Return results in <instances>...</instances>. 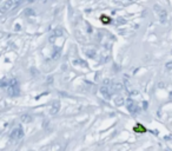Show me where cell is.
<instances>
[{
    "instance_id": "4",
    "label": "cell",
    "mask_w": 172,
    "mask_h": 151,
    "mask_svg": "<svg viewBox=\"0 0 172 151\" xmlns=\"http://www.w3.org/2000/svg\"><path fill=\"white\" fill-rule=\"evenodd\" d=\"M127 109H129V111L131 112V113H137L138 112V106H137V104L132 102V100H129L127 102Z\"/></svg>"
},
{
    "instance_id": "6",
    "label": "cell",
    "mask_w": 172,
    "mask_h": 151,
    "mask_svg": "<svg viewBox=\"0 0 172 151\" xmlns=\"http://www.w3.org/2000/svg\"><path fill=\"white\" fill-rule=\"evenodd\" d=\"M134 131L136 132H139V133H143V132H146V129H145L143 125H140V124H137L136 126H134Z\"/></svg>"
},
{
    "instance_id": "10",
    "label": "cell",
    "mask_w": 172,
    "mask_h": 151,
    "mask_svg": "<svg viewBox=\"0 0 172 151\" xmlns=\"http://www.w3.org/2000/svg\"><path fill=\"white\" fill-rule=\"evenodd\" d=\"M166 69H169V70H172V62H170V63H168V64H166Z\"/></svg>"
},
{
    "instance_id": "1",
    "label": "cell",
    "mask_w": 172,
    "mask_h": 151,
    "mask_svg": "<svg viewBox=\"0 0 172 151\" xmlns=\"http://www.w3.org/2000/svg\"><path fill=\"white\" fill-rule=\"evenodd\" d=\"M20 2H21V0H8V1H6V2L1 6L0 13H6V12H8V11H12V9L15 8Z\"/></svg>"
},
{
    "instance_id": "7",
    "label": "cell",
    "mask_w": 172,
    "mask_h": 151,
    "mask_svg": "<svg viewBox=\"0 0 172 151\" xmlns=\"http://www.w3.org/2000/svg\"><path fill=\"white\" fill-rule=\"evenodd\" d=\"M59 102H55L54 104H53V106H52V110H51V113L52 115H55L57 112H58V110H59Z\"/></svg>"
},
{
    "instance_id": "3",
    "label": "cell",
    "mask_w": 172,
    "mask_h": 151,
    "mask_svg": "<svg viewBox=\"0 0 172 151\" xmlns=\"http://www.w3.org/2000/svg\"><path fill=\"white\" fill-rule=\"evenodd\" d=\"M154 8L157 11V13L159 15V19H160V21L162 22H165L166 21V19H168V14H166V11L162 7H159V6H154Z\"/></svg>"
},
{
    "instance_id": "2",
    "label": "cell",
    "mask_w": 172,
    "mask_h": 151,
    "mask_svg": "<svg viewBox=\"0 0 172 151\" xmlns=\"http://www.w3.org/2000/svg\"><path fill=\"white\" fill-rule=\"evenodd\" d=\"M23 136H24V132H23V130H21V128H15V129L11 132L9 138H11V141H18V139H20Z\"/></svg>"
},
{
    "instance_id": "5",
    "label": "cell",
    "mask_w": 172,
    "mask_h": 151,
    "mask_svg": "<svg viewBox=\"0 0 172 151\" xmlns=\"http://www.w3.org/2000/svg\"><path fill=\"white\" fill-rule=\"evenodd\" d=\"M20 119H21L23 123H31V122H32V117L28 115V113H23L21 117H20Z\"/></svg>"
},
{
    "instance_id": "9",
    "label": "cell",
    "mask_w": 172,
    "mask_h": 151,
    "mask_svg": "<svg viewBox=\"0 0 172 151\" xmlns=\"http://www.w3.org/2000/svg\"><path fill=\"white\" fill-rule=\"evenodd\" d=\"M114 103L117 104L118 106H119V105H123V103H124V99H123V98H117V99L114 100Z\"/></svg>"
},
{
    "instance_id": "8",
    "label": "cell",
    "mask_w": 172,
    "mask_h": 151,
    "mask_svg": "<svg viewBox=\"0 0 172 151\" xmlns=\"http://www.w3.org/2000/svg\"><path fill=\"white\" fill-rule=\"evenodd\" d=\"M100 91H101V93L104 94L106 98H110V91L107 90V87H106V86H103V87L100 89Z\"/></svg>"
}]
</instances>
